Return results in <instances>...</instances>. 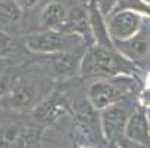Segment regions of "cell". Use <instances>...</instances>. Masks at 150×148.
<instances>
[{
    "label": "cell",
    "instance_id": "10",
    "mask_svg": "<svg viewBox=\"0 0 150 148\" xmlns=\"http://www.w3.org/2000/svg\"><path fill=\"white\" fill-rule=\"evenodd\" d=\"M88 18H89V25L94 36V43L97 46L105 48V49H115L113 40L109 34V27H107V19L101 13L97 0H89L88 2Z\"/></svg>",
    "mask_w": 150,
    "mask_h": 148
},
{
    "label": "cell",
    "instance_id": "9",
    "mask_svg": "<svg viewBox=\"0 0 150 148\" xmlns=\"http://www.w3.org/2000/svg\"><path fill=\"white\" fill-rule=\"evenodd\" d=\"M69 105L58 92H52L49 96L45 99H42L39 104H36V107L33 108V117L36 121L42 124H48L55 121L59 116H62L67 111Z\"/></svg>",
    "mask_w": 150,
    "mask_h": 148
},
{
    "label": "cell",
    "instance_id": "15",
    "mask_svg": "<svg viewBox=\"0 0 150 148\" xmlns=\"http://www.w3.org/2000/svg\"><path fill=\"white\" fill-rule=\"evenodd\" d=\"M21 130L16 124H5L0 126V148H13V145L19 141Z\"/></svg>",
    "mask_w": 150,
    "mask_h": 148
},
{
    "label": "cell",
    "instance_id": "4",
    "mask_svg": "<svg viewBox=\"0 0 150 148\" xmlns=\"http://www.w3.org/2000/svg\"><path fill=\"white\" fill-rule=\"evenodd\" d=\"M144 19H150L134 11H120L107 18L109 34L115 41H125L137 36L144 27Z\"/></svg>",
    "mask_w": 150,
    "mask_h": 148
},
{
    "label": "cell",
    "instance_id": "2",
    "mask_svg": "<svg viewBox=\"0 0 150 148\" xmlns=\"http://www.w3.org/2000/svg\"><path fill=\"white\" fill-rule=\"evenodd\" d=\"M24 43L28 51L36 53L55 55L62 52H77L82 48H86V41L80 36L66 33V31H52L45 30L42 33H34L25 37Z\"/></svg>",
    "mask_w": 150,
    "mask_h": 148
},
{
    "label": "cell",
    "instance_id": "5",
    "mask_svg": "<svg viewBox=\"0 0 150 148\" xmlns=\"http://www.w3.org/2000/svg\"><path fill=\"white\" fill-rule=\"evenodd\" d=\"M129 114L131 113L120 102L100 111L101 130H103L104 138L109 142H117L120 138H123L125 126H126Z\"/></svg>",
    "mask_w": 150,
    "mask_h": 148
},
{
    "label": "cell",
    "instance_id": "8",
    "mask_svg": "<svg viewBox=\"0 0 150 148\" xmlns=\"http://www.w3.org/2000/svg\"><path fill=\"white\" fill-rule=\"evenodd\" d=\"M123 138L134 144L149 147L150 148V123H149V111L143 107H138L131 111L128 117Z\"/></svg>",
    "mask_w": 150,
    "mask_h": 148
},
{
    "label": "cell",
    "instance_id": "23",
    "mask_svg": "<svg viewBox=\"0 0 150 148\" xmlns=\"http://www.w3.org/2000/svg\"><path fill=\"white\" fill-rule=\"evenodd\" d=\"M149 123H150V110H149Z\"/></svg>",
    "mask_w": 150,
    "mask_h": 148
},
{
    "label": "cell",
    "instance_id": "1",
    "mask_svg": "<svg viewBox=\"0 0 150 148\" xmlns=\"http://www.w3.org/2000/svg\"><path fill=\"white\" fill-rule=\"evenodd\" d=\"M138 71V65L120 55L116 49H105L101 46H89L82 56L80 74L83 76H107L132 77Z\"/></svg>",
    "mask_w": 150,
    "mask_h": 148
},
{
    "label": "cell",
    "instance_id": "14",
    "mask_svg": "<svg viewBox=\"0 0 150 148\" xmlns=\"http://www.w3.org/2000/svg\"><path fill=\"white\" fill-rule=\"evenodd\" d=\"M21 9L15 0H0V22L12 24L21 18Z\"/></svg>",
    "mask_w": 150,
    "mask_h": 148
},
{
    "label": "cell",
    "instance_id": "17",
    "mask_svg": "<svg viewBox=\"0 0 150 148\" xmlns=\"http://www.w3.org/2000/svg\"><path fill=\"white\" fill-rule=\"evenodd\" d=\"M138 105L147 111L150 110V88H144L138 95Z\"/></svg>",
    "mask_w": 150,
    "mask_h": 148
},
{
    "label": "cell",
    "instance_id": "16",
    "mask_svg": "<svg viewBox=\"0 0 150 148\" xmlns=\"http://www.w3.org/2000/svg\"><path fill=\"white\" fill-rule=\"evenodd\" d=\"M13 49V40L11 36L0 30V56H6Z\"/></svg>",
    "mask_w": 150,
    "mask_h": 148
},
{
    "label": "cell",
    "instance_id": "12",
    "mask_svg": "<svg viewBox=\"0 0 150 148\" xmlns=\"http://www.w3.org/2000/svg\"><path fill=\"white\" fill-rule=\"evenodd\" d=\"M54 71L61 77H71L80 73L82 56L79 52H62L49 55Z\"/></svg>",
    "mask_w": 150,
    "mask_h": 148
},
{
    "label": "cell",
    "instance_id": "11",
    "mask_svg": "<svg viewBox=\"0 0 150 148\" xmlns=\"http://www.w3.org/2000/svg\"><path fill=\"white\" fill-rule=\"evenodd\" d=\"M61 31L66 33H71V34H77L80 36L85 41L86 46H94V36L91 31V25H89V18H88V12H83L80 9H74L71 12H69V18L64 24Z\"/></svg>",
    "mask_w": 150,
    "mask_h": 148
},
{
    "label": "cell",
    "instance_id": "13",
    "mask_svg": "<svg viewBox=\"0 0 150 148\" xmlns=\"http://www.w3.org/2000/svg\"><path fill=\"white\" fill-rule=\"evenodd\" d=\"M67 18H69V12L66 6L59 2H51L40 12V24L46 30L61 31Z\"/></svg>",
    "mask_w": 150,
    "mask_h": 148
},
{
    "label": "cell",
    "instance_id": "18",
    "mask_svg": "<svg viewBox=\"0 0 150 148\" xmlns=\"http://www.w3.org/2000/svg\"><path fill=\"white\" fill-rule=\"evenodd\" d=\"M11 88H12L11 79L9 77H0V99H3L8 95Z\"/></svg>",
    "mask_w": 150,
    "mask_h": 148
},
{
    "label": "cell",
    "instance_id": "21",
    "mask_svg": "<svg viewBox=\"0 0 150 148\" xmlns=\"http://www.w3.org/2000/svg\"><path fill=\"white\" fill-rule=\"evenodd\" d=\"M144 88H150V71L144 77Z\"/></svg>",
    "mask_w": 150,
    "mask_h": 148
},
{
    "label": "cell",
    "instance_id": "6",
    "mask_svg": "<svg viewBox=\"0 0 150 148\" xmlns=\"http://www.w3.org/2000/svg\"><path fill=\"white\" fill-rule=\"evenodd\" d=\"M113 45L120 55L137 65L138 62H143L150 56V25L144 24L137 36L125 41H115Z\"/></svg>",
    "mask_w": 150,
    "mask_h": 148
},
{
    "label": "cell",
    "instance_id": "3",
    "mask_svg": "<svg viewBox=\"0 0 150 148\" xmlns=\"http://www.w3.org/2000/svg\"><path fill=\"white\" fill-rule=\"evenodd\" d=\"M116 80L117 77H115V80L100 79L89 84V88L86 90V96H88L89 105L94 110L103 111L105 108L112 107V105L120 102L122 98L126 96V93L129 92V88L126 86V83L120 84Z\"/></svg>",
    "mask_w": 150,
    "mask_h": 148
},
{
    "label": "cell",
    "instance_id": "19",
    "mask_svg": "<svg viewBox=\"0 0 150 148\" xmlns=\"http://www.w3.org/2000/svg\"><path fill=\"white\" fill-rule=\"evenodd\" d=\"M15 2L18 3V6L21 9H31L40 2V0H15Z\"/></svg>",
    "mask_w": 150,
    "mask_h": 148
},
{
    "label": "cell",
    "instance_id": "22",
    "mask_svg": "<svg viewBox=\"0 0 150 148\" xmlns=\"http://www.w3.org/2000/svg\"><path fill=\"white\" fill-rule=\"evenodd\" d=\"M143 2H146V3H150V0H143Z\"/></svg>",
    "mask_w": 150,
    "mask_h": 148
},
{
    "label": "cell",
    "instance_id": "7",
    "mask_svg": "<svg viewBox=\"0 0 150 148\" xmlns=\"http://www.w3.org/2000/svg\"><path fill=\"white\" fill-rule=\"evenodd\" d=\"M39 95V88L34 81L30 80H18L12 84L8 95L2 99V104L12 110H25L36 107V101Z\"/></svg>",
    "mask_w": 150,
    "mask_h": 148
},
{
    "label": "cell",
    "instance_id": "20",
    "mask_svg": "<svg viewBox=\"0 0 150 148\" xmlns=\"http://www.w3.org/2000/svg\"><path fill=\"white\" fill-rule=\"evenodd\" d=\"M123 139H125V138H123ZM123 148H149V147H143V145H138V144H134V142H131V141L125 139Z\"/></svg>",
    "mask_w": 150,
    "mask_h": 148
}]
</instances>
